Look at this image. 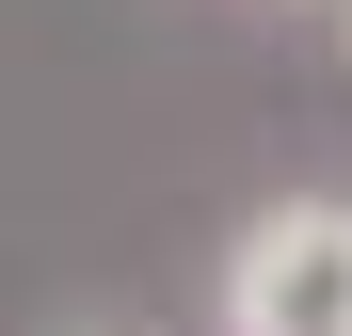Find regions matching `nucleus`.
Returning a JSON list of instances; mask_svg holds the SVG:
<instances>
[{"mask_svg":"<svg viewBox=\"0 0 352 336\" xmlns=\"http://www.w3.org/2000/svg\"><path fill=\"white\" fill-rule=\"evenodd\" d=\"M224 336H352V192H272L224 240Z\"/></svg>","mask_w":352,"mask_h":336,"instance_id":"1","label":"nucleus"},{"mask_svg":"<svg viewBox=\"0 0 352 336\" xmlns=\"http://www.w3.org/2000/svg\"><path fill=\"white\" fill-rule=\"evenodd\" d=\"M336 48H352V0H336Z\"/></svg>","mask_w":352,"mask_h":336,"instance_id":"2","label":"nucleus"}]
</instances>
